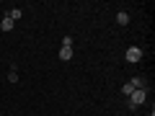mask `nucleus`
Here are the masks:
<instances>
[{
    "mask_svg": "<svg viewBox=\"0 0 155 116\" xmlns=\"http://www.w3.org/2000/svg\"><path fill=\"white\" fill-rule=\"evenodd\" d=\"M145 101H147V88L132 90V93H129V108H137V106H142Z\"/></svg>",
    "mask_w": 155,
    "mask_h": 116,
    "instance_id": "f257e3e1",
    "label": "nucleus"
},
{
    "mask_svg": "<svg viewBox=\"0 0 155 116\" xmlns=\"http://www.w3.org/2000/svg\"><path fill=\"white\" fill-rule=\"evenodd\" d=\"M140 60H142V49H140V47H129L127 49V62L134 65V62H140Z\"/></svg>",
    "mask_w": 155,
    "mask_h": 116,
    "instance_id": "f03ea898",
    "label": "nucleus"
},
{
    "mask_svg": "<svg viewBox=\"0 0 155 116\" xmlns=\"http://www.w3.org/2000/svg\"><path fill=\"white\" fill-rule=\"evenodd\" d=\"M129 85H132L134 90H142V88H147V80H145L142 75H137V77H132V80H129Z\"/></svg>",
    "mask_w": 155,
    "mask_h": 116,
    "instance_id": "7ed1b4c3",
    "label": "nucleus"
},
{
    "mask_svg": "<svg viewBox=\"0 0 155 116\" xmlns=\"http://www.w3.org/2000/svg\"><path fill=\"white\" fill-rule=\"evenodd\" d=\"M60 60H62V62L72 60V47H62V49H60Z\"/></svg>",
    "mask_w": 155,
    "mask_h": 116,
    "instance_id": "20e7f679",
    "label": "nucleus"
},
{
    "mask_svg": "<svg viewBox=\"0 0 155 116\" xmlns=\"http://www.w3.org/2000/svg\"><path fill=\"white\" fill-rule=\"evenodd\" d=\"M13 26H16V21H11L8 16H3V23H0V28H3V31H13Z\"/></svg>",
    "mask_w": 155,
    "mask_h": 116,
    "instance_id": "39448f33",
    "label": "nucleus"
},
{
    "mask_svg": "<svg viewBox=\"0 0 155 116\" xmlns=\"http://www.w3.org/2000/svg\"><path fill=\"white\" fill-rule=\"evenodd\" d=\"M5 16H8V18H11V21H18V18H21V16H23V11H21V8H11V11H8V13H5Z\"/></svg>",
    "mask_w": 155,
    "mask_h": 116,
    "instance_id": "423d86ee",
    "label": "nucleus"
},
{
    "mask_svg": "<svg viewBox=\"0 0 155 116\" xmlns=\"http://www.w3.org/2000/svg\"><path fill=\"white\" fill-rule=\"evenodd\" d=\"M116 23H119V26H127V23H129V13H116Z\"/></svg>",
    "mask_w": 155,
    "mask_h": 116,
    "instance_id": "0eeeda50",
    "label": "nucleus"
},
{
    "mask_svg": "<svg viewBox=\"0 0 155 116\" xmlns=\"http://www.w3.org/2000/svg\"><path fill=\"white\" fill-rule=\"evenodd\" d=\"M132 90H134V88H132V85H129V83H124V85H122V93L127 95V98H129V93H132Z\"/></svg>",
    "mask_w": 155,
    "mask_h": 116,
    "instance_id": "6e6552de",
    "label": "nucleus"
},
{
    "mask_svg": "<svg viewBox=\"0 0 155 116\" xmlns=\"http://www.w3.org/2000/svg\"><path fill=\"white\" fill-rule=\"evenodd\" d=\"M8 80H11V83H18V72L11 70V72H8Z\"/></svg>",
    "mask_w": 155,
    "mask_h": 116,
    "instance_id": "1a4fd4ad",
    "label": "nucleus"
},
{
    "mask_svg": "<svg viewBox=\"0 0 155 116\" xmlns=\"http://www.w3.org/2000/svg\"><path fill=\"white\" fill-rule=\"evenodd\" d=\"M62 47H72V36H65V39H62Z\"/></svg>",
    "mask_w": 155,
    "mask_h": 116,
    "instance_id": "9d476101",
    "label": "nucleus"
},
{
    "mask_svg": "<svg viewBox=\"0 0 155 116\" xmlns=\"http://www.w3.org/2000/svg\"><path fill=\"white\" fill-rule=\"evenodd\" d=\"M147 116H153V114H147Z\"/></svg>",
    "mask_w": 155,
    "mask_h": 116,
    "instance_id": "9b49d317",
    "label": "nucleus"
}]
</instances>
